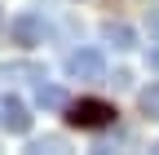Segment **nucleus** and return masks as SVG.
Wrapping results in <instances>:
<instances>
[{"instance_id":"obj_10","label":"nucleus","mask_w":159,"mask_h":155,"mask_svg":"<svg viewBox=\"0 0 159 155\" xmlns=\"http://www.w3.org/2000/svg\"><path fill=\"white\" fill-rule=\"evenodd\" d=\"M146 31H150V40L159 45V5H155V9L146 13Z\"/></svg>"},{"instance_id":"obj_12","label":"nucleus","mask_w":159,"mask_h":155,"mask_svg":"<svg viewBox=\"0 0 159 155\" xmlns=\"http://www.w3.org/2000/svg\"><path fill=\"white\" fill-rule=\"evenodd\" d=\"M146 67H150V71H159V49H150V53H146Z\"/></svg>"},{"instance_id":"obj_3","label":"nucleus","mask_w":159,"mask_h":155,"mask_svg":"<svg viewBox=\"0 0 159 155\" xmlns=\"http://www.w3.org/2000/svg\"><path fill=\"white\" fill-rule=\"evenodd\" d=\"M44 35H49V18H44V9H22V13L9 18V40H13V45L35 49V45H44Z\"/></svg>"},{"instance_id":"obj_11","label":"nucleus","mask_w":159,"mask_h":155,"mask_svg":"<svg viewBox=\"0 0 159 155\" xmlns=\"http://www.w3.org/2000/svg\"><path fill=\"white\" fill-rule=\"evenodd\" d=\"M106 84H115V89H128V84H133V71H115Z\"/></svg>"},{"instance_id":"obj_4","label":"nucleus","mask_w":159,"mask_h":155,"mask_svg":"<svg viewBox=\"0 0 159 155\" xmlns=\"http://www.w3.org/2000/svg\"><path fill=\"white\" fill-rule=\"evenodd\" d=\"M0 129L5 133H13V138H22V133H31V111H27V102L22 98H0Z\"/></svg>"},{"instance_id":"obj_6","label":"nucleus","mask_w":159,"mask_h":155,"mask_svg":"<svg viewBox=\"0 0 159 155\" xmlns=\"http://www.w3.org/2000/svg\"><path fill=\"white\" fill-rule=\"evenodd\" d=\"M102 40L115 45L119 53H128V49H137V31L128 22H115V18H111V22H102Z\"/></svg>"},{"instance_id":"obj_8","label":"nucleus","mask_w":159,"mask_h":155,"mask_svg":"<svg viewBox=\"0 0 159 155\" xmlns=\"http://www.w3.org/2000/svg\"><path fill=\"white\" fill-rule=\"evenodd\" d=\"M137 106H142V115L159 120V80H155L150 89H142V93H137Z\"/></svg>"},{"instance_id":"obj_13","label":"nucleus","mask_w":159,"mask_h":155,"mask_svg":"<svg viewBox=\"0 0 159 155\" xmlns=\"http://www.w3.org/2000/svg\"><path fill=\"white\" fill-rule=\"evenodd\" d=\"M155 151H159V142H155Z\"/></svg>"},{"instance_id":"obj_9","label":"nucleus","mask_w":159,"mask_h":155,"mask_svg":"<svg viewBox=\"0 0 159 155\" xmlns=\"http://www.w3.org/2000/svg\"><path fill=\"white\" fill-rule=\"evenodd\" d=\"M31 151H40V155H57V151H66V138H62V133H49V138H35V142H31Z\"/></svg>"},{"instance_id":"obj_14","label":"nucleus","mask_w":159,"mask_h":155,"mask_svg":"<svg viewBox=\"0 0 159 155\" xmlns=\"http://www.w3.org/2000/svg\"><path fill=\"white\" fill-rule=\"evenodd\" d=\"M0 22H5V18H0Z\"/></svg>"},{"instance_id":"obj_5","label":"nucleus","mask_w":159,"mask_h":155,"mask_svg":"<svg viewBox=\"0 0 159 155\" xmlns=\"http://www.w3.org/2000/svg\"><path fill=\"white\" fill-rule=\"evenodd\" d=\"M35 106L40 111H66V102H71V93L62 89V84H53V80H35Z\"/></svg>"},{"instance_id":"obj_1","label":"nucleus","mask_w":159,"mask_h":155,"mask_svg":"<svg viewBox=\"0 0 159 155\" xmlns=\"http://www.w3.org/2000/svg\"><path fill=\"white\" fill-rule=\"evenodd\" d=\"M66 124L89 129V133L111 129V124H115V106H111V102H102V98H80V102H66Z\"/></svg>"},{"instance_id":"obj_2","label":"nucleus","mask_w":159,"mask_h":155,"mask_svg":"<svg viewBox=\"0 0 159 155\" xmlns=\"http://www.w3.org/2000/svg\"><path fill=\"white\" fill-rule=\"evenodd\" d=\"M62 71H66V80H106V53L93 45H80L62 58Z\"/></svg>"},{"instance_id":"obj_7","label":"nucleus","mask_w":159,"mask_h":155,"mask_svg":"<svg viewBox=\"0 0 159 155\" xmlns=\"http://www.w3.org/2000/svg\"><path fill=\"white\" fill-rule=\"evenodd\" d=\"M0 80H44V67L40 62H5L0 67Z\"/></svg>"}]
</instances>
